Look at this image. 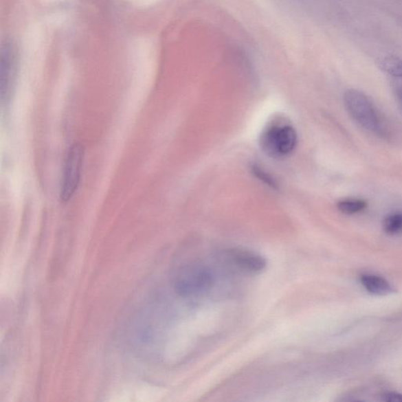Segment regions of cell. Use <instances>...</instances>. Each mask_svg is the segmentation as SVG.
I'll list each match as a JSON object with an SVG mask.
<instances>
[{
	"mask_svg": "<svg viewBox=\"0 0 402 402\" xmlns=\"http://www.w3.org/2000/svg\"><path fill=\"white\" fill-rule=\"evenodd\" d=\"M214 283L210 269L201 266L186 267L175 280V289L183 296L197 295L211 290Z\"/></svg>",
	"mask_w": 402,
	"mask_h": 402,
	"instance_id": "obj_3",
	"label": "cell"
},
{
	"mask_svg": "<svg viewBox=\"0 0 402 402\" xmlns=\"http://www.w3.org/2000/svg\"><path fill=\"white\" fill-rule=\"evenodd\" d=\"M368 203L361 199H345L337 203V208L340 212L351 216L366 210Z\"/></svg>",
	"mask_w": 402,
	"mask_h": 402,
	"instance_id": "obj_7",
	"label": "cell"
},
{
	"mask_svg": "<svg viewBox=\"0 0 402 402\" xmlns=\"http://www.w3.org/2000/svg\"><path fill=\"white\" fill-rule=\"evenodd\" d=\"M227 258L233 265L249 273H258L267 267L265 258L254 252L246 249H232L227 252Z\"/></svg>",
	"mask_w": 402,
	"mask_h": 402,
	"instance_id": "obj_5",
	"label": "cell"
},
{
	"mask_svg": "<svg viewBox=\"0 0 402 402\" xmlns=\"http://www.w3.org/2000/svg\"><path fill=\"white\" fill-rule=\"evenodd\" d=\"M344 102L346 111L362 129L378 136H386L387 129L381 115L365 93L348 89L344 93Z\"/></svg>",
	"mask_w": 402,
	"mask_h": 402,
	"instance_id": "obj_1",
	"label": "cell"
},
{
	"mask_svg": "<svg viewBox=\"0 0 402 402\" xmlns=\"http://www.w3.org/2000/svg\"><path fill=\"white\" fill-rule=\"evenodd\" d=\"M253 168V173H254L258 179L264 181L266 184L269 185V186L276 187V181L271 177V175H268L267 172H264V170L258 168L257 166H254Z\"/></svg>",
	"mask_w": 402,
	"mask_h": 402,
	"instance_id": "obj_10",
	"label": "cell"
},
{
	"mask_svg": "<svg viewBox=\"0 0 402 402\" xmlns=\"http://www.w3.org/2000/svg\"><path fill=\"white\" fill-rule=\"evenodd\" d=\"M382 399L387 402H402V394L392 392L387 393L383 395Z\"/></svg>",
	"mask_w": 402,
	"mask_h": 402,
	"instance_id": "obj_11",
	"label": "cell"
},
{
	"mask_svg": "<svg viewBox=\"0 0 402 402\" xmlns=\"http://www.w3.org/2000/svg\"><path fill=\"white\" fill-rule=\"evenodd\" d=\"M298 137L293 126L282 118L275 119L263 130L260 144L267 155L282 158L295 150Z\"/></svg>",
	"mask_w": 402,
	"mask_h": 402,
	"instance_id": "obj_2",
	"label": "cell"
},
{
	"mask_svg": "<svg viewBox=\"0 0 402 402\" xmlns=\"http://www.w3.org/2000/svg\"><path fill=\"white\" fill-rule=\"evenodd\" d=\"M84 159V147L80 143H75L70 147L65 158L60 184V199L63 202L70 201L79 188Z\"/></svg>",
	"mask_w": 402,
	"mask_h": 402,
	"instance_id": "obj_4",
	"label": "cell"
},
{
	"mask_svg": "<svg viewBox=\"0 0 402 402\" xmlns=\"http://www.w3.org/2000/svg\"><path fill=\"white\" fill-rule=\"evenodd\" d=\"M395 93L399 107L402 110V87L398 88V89L395 91Z\"/></svg>",
	"mask_w": 402,
	"mask_h": 402,
	"instance_id": "obj_12",
	"label": "cell"
},
{
	"mask_svg": "<svg viewBox=\"0 0 402 402\" xmlns=\"http://www.w3.org/2000/svg\"><path fill=\"white\" fill-rule=\"evenodd\" d=\"M361 282L366 290L373 295H385L392 293L394 291L392 286L386 279L377 275H362Z\"/></svg>",
	"mask_w": 402,
	"mask_h": 402,
	"instance_id": "obj_6",
	"label": "cell"
},
{
	"mask_svg": "<svg viewBox=\"0 0 402 402\" xmlns=\"http://www.w3.org/2000/svg\"><path fill=\"white\" fill-rule=\"evenodd\" d=\"M384 232L388 235H395L402 231V212L389 214L383 223Z\"/></svg>",
	"mask_w": 402,
	"mask_h": 402,
	"instance_id": "obj_8",
	"label": "cell"
},
{
	"mask_svg": "<svg viewBox=\"0 0 402 402\" xmlns=\"http://www.w3.org/2000/svg\"><path fill=\"white\" fill-rule=\"evenodd\" d=\"M381 68L385 73L402 79V59L388 57L381 60Z\"/></svg>",
	"mask_w": 402,
	"mask_h": 402,
	"instance_id": "obj_9",
	"label": "cell"
}]
</instances>
